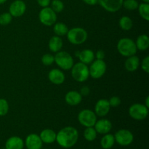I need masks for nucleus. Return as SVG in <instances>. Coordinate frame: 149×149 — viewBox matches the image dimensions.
I'll return each mask as SVG.
<instances>
[{
  "mask_svg": "<svg viewBox=\"0 0 149 149\" xmlns=\"http://www.w3.org/2000/svg\"><path fill=\"white\" fill-rule=\"evenodd\" d=\"M79 139L78 130L71 126L62 128L56 134V141L58 145L63 148H70L74 146Z\"/></svg>",
  "mask_w": 149,
  "mask_h": 149,
  "instance_id": "nucleus-1",
  "label": "nucleus"
},
{
  "mask_svg": "<svg viewBox=\"0 0 149 149\" xmlns=\"http://www.w3.org/2000/svg\"><path fill=\"white\" fill-rule=\"evenodd\" d=\"M117 50L120 55L124 57H130L134 55L137 52L135 42L130 38H122L117 43Z\"/></svg>",
  "mask_w": 149,
  "mask_h": 149,
  "instance_id": "nucleus-2",
  "label": "nucleus"
},
{
  "mask_svg": "<svg viewBox=\"0 0 149 149\" xmlns=\"http://www.w3.org/2000/svg\"><path fill=\"white\" fill-rule=\"evenodd\" d=\"M66 36L70 43L74 45H79L85 42L88 34L87 31L83 28L75 27L68 29Z\"/></svg>",
  "mask_w": 149,
  "mask_h": 149,
  "instance_id": "nucleus-3",
  "label": "nucleus"
},
{
  "mask_svg": "<svg viewBox=\"0 0 149 149\" xmlns=\"http://www.w3.org/2000/svg\"><path fill=\"white\" fill-rule=\"evenodd\" d=\"M71 70V77L78 82H84L90 77L88 66L81 62L74 64Z\"/></svg>",
  "mask_w": 149,
  "mask_h": 149,
  "instance_id": "nucleus-4",
  "label": "nucleus"
},
{
  "mask_svg": "<svg viewBox=\"0 0 149 149\" xmlns=\"http://www.w3.org/2000/svg\"><path fill=\"white\" fill-rule=\"evenodd\" d=\"M55 63L61 69L68 71L71 70L74 65V58L65 51H59L55 55Z\"/></svg>",
  "mask_w": 149,
  "mask_h": 149,
  "instance_id": "nucleus-5",
  "label": "nucleus"
},
{
  "mask_svg": "<svg viewBox=\"0 0 149 149\" xmlns=\"http://www.w3.org/2000/svg\"><path fill=\"white\" fill-rule=\"evenodd\" d=\"M129 115L137 121L144 120L148 115V108L142 103H134L130 107Z\"/></svg>",
  "mask_w": 149,
  "mask_h": 149,
  "instance_id": "nucleus-6",
  "label": "nucleus"
},
{
  "mask_svg": "<svg viewBox=\"0 0 149 149\" xmlns=\"http://www.w3.org/2000/svg\"><path fill=\"white\" fill-rule=\"evenodd\" d=\"M106 68L107 65L103 60L96 59L91 63V65L89 68L90 77L95 79L101 78L106 73Z\"/></svg>",
  "mask_w": 149,
  "mask_h": 149,
  "instance_id": "nucleus-7",
  "label": "nucleus"
},
{
  "mask_svg": "<svg viewBox=\"0 0 149 149\" xmlns=\"http://www.w3.org/2000/svg\"><path fill=\"white\" fill-rule=\"evenodd\" d=\"M78 121L82 126L85 127H94L97 121V115L90 109H84L78 114Z\"/></svg>",
  "mask_w": 149,
  "mask_h": 149,
  "instance_id": "nucleus-8",
  "label": "nucleus"
},
{
  "mask_svg": "<svg viewBox=\"0 0 149 149\" xmlns=\"http://www.w3.org/2000/svg\"><path fill=\"white\" fill-rule=\"evenodd\" d=\"M39 19L43 25L50 26L56 23L57 15L51 7H43L39 13Z\"/></svg>",
  "mask_w": 149,
  "mask_h": 149,
  "instance_id": "nucleus-9",
  "label": "nucleus"
},
{
  "mask_svg": "<svg viewBox=\"0 0 149 149\" xmlns=\"http://www.w3.org/2000/svg\"><path fill=\"white\" fill-rule=\"evenodd\" d=\"M115 142L122 146H130L134 141V135L131 131L122 129L118 130L114 135Z\"/></svg>",
  "mask_w": 149,
  "mask_h": 149,
  "instance_id": "nucleus-10",
  "label": "nucleus"
},
{
  "mask_svg": "<svg viewBox=\"0 0 149 149\" xmlns=\"http://www.w3.org/2000/svg\"><path fill=\"white\" fill-rule=\"evenodd\" d=\"M26 10V4L23 0H15L10 4L9 13L13 17H20L24 15Z\"/></svg>",
  "mask_w": 149,
  "mask_h": 149,
  "instance_id": "nucleus-11",
  "label": "nucleus"
},
{
  "mask_svg": "<svg viewBox=\"0 0 149 149\" xmlns=\"http://www.w3.org/2000/svg\"><path fill=\"white\" fill-rule=\"evenodd\" d=\"M124 0H97L100 5L109 13H116L122 7Z\"/></svg>",
  "mask_w": 149,
  "mask_h": 149,
  "instance_id": "nucleus-12",
  "label": "nucleus"
},
{
  "mask_svg": "<svg viewBox=\"0 0 149 149\" xmlns=\"http://www.w3.org/2000/svg\"><path fill=\"white\" fill-rule=\"evenodd\" d=\"M24 145L27 149H42L43 143L39 135L31 133L26 137Z\"/></svg>",
  "mask_w": 149,
  "mask_h": 149,
  "instance_id": "nucleus-13",
  "label": "nucleus"
},
{
  "mask_svg": "<svg viewBox=\"0 0 149 149\" xmlns=\"http://www.w3.org/2000/svg\"><path fill=\"white\" fill-rule=\"evenodd\" d=\"M111 106L109 100L106 99H100L95 106V113L97 116L103 117L106 116L110 111Z\"/></svg>",
  "mask_w": 149,
  "mask_h": 149,
  "instance_id": "nucleus-14",
  "label": "nucleus"
},
{
  "mask_svg": "<svg viewBox=\"0 0 149 149\" xmlns=\"http://www.w3.org/2000/svg\"><path fill=\"white\" fill-rule=\"evenodd\" d=\"M94 128L97 133L100 135H105L110 132L112 129V123L110 120L106 119H101L96 121L94 125Z\"/></svg>",
  "mask_w": 149,
  "mask_h": 149,
  "instance_id": "nucleus-15",
  "label": "nucleus"
},
{
  "mask_svg": "<svg viewBox=\"0 0 149 149\" xmlns=\"http://www.w3.org/2000/svg\"><path fill=\"white\" fill-rule=\"evenodd\" d=\"M48 79L52 84L60 85L64 82L65 77L64 73L61 70L58 69V68H53L48 74Z\"/></svg>",
  "mask_w": 149,
  "mask_h": 149,
  "instance_id": "nucleus-16",
  "label": "nucleus"
},
{
  "mask_svg": "<svg viewBox=\"0 0 149 149\" xmlns=\"http://www.w3.org/2000/svg\"><path fill=\"white\" fill-rule=\"evenodd\" d=\"M76 56L79 59L80 62L88 65L91 64V63L95 59V53L92 49H85L82 51H77L75 53Z\"/></svg>",
  "mask_w": 149,
  "mask_h": 149,
  "instance_id": "nucleus-17",
  "label": "nucleus"
},
{
  "mask_svg": "<svg viewBox=\"0 0 149 149\" xmlns=\"http://www.w3.org/2000/svg\"><path fill=\"white\" fill-rule=\"evenodd\" d=\"M82 100V96L79 92L76 90H71L68 92L65 95V101L68 105L75 106L79 104Z\"/></svg>",
  "mask_w": 149,
  "mask_h": 149,
  "instance_id": "nucleus-18",
  "label": "nucleus"
},
{
  "mask_svg": "<svg viewBox=\"0 0 149 149\" xmlns=\"http://www.w3.org/2000/svg\"><path fill=\"white\" fill-rule=\"evenodd\" d=\"M24 141L18 136H12L5 143V149H23Z\"/></svg>",
  "mask_w": 149,
  "mask_h": 149,
  "instance_id": "nucleus-19",
  "label": "nucleus"
},
{
  "mask_svg": "<svg viewBox=\"0 0 149 149\" xmlns=\"http://www.w3.org/2000/svg\"><path fill=\"white\" fill-rule=\"evenodd\" d=\"M56 132L51 129H45L43 130L42 132H40V137L41 140H42V143H45L47 144H51L53 143L56 141Z\"/></svg>",
  "mask_w": 149,
  "mask_h": 149,
  "instance_id": "nucleus-20",
  "label": "nucleus"
},
{
  "mask_svg": "<svg viewBox=\"0 0 149 149\" xmlns=\"http://www.w3.org/2000/svg\"><path fill=\"white\" fill-rule=\"evenodd\" d=\"M140 59L138 56L135 55H132V56L127 57V60L125 62V68L127 71L130 72H133L135 71L139 67Z\"/></svg>",
  "mask_w": 149,
  "mask_h": 149,
  "instance_id": "nucleus-21",
  "label": "nucleus"
},
{
  "mask_svg": "<svg viewBox=\"0 0 149 149\" xmlns=\"http://www.w3.org/2000/svg\"><path fill=\"white\" fill-rule=\"evenodd\" d=\"M63 45V42L62 39L58 36H54L50 38L49 40V43H48V47L50 51L52 52H58L61 50Z\"/></svg>",
  "mask_w": 149,
  "mask_h": 149,
  "instance_id": "nucleus-22",
  "label": "nucleus"
},
{
  "mask_svg": "<svg viewBox=\"0 0 149 149\" xmlns=\"http://www.w3.org/2000/svg\"><path fill=\"white\" fill-rule=\"evenodd\" d=\"M137 49L141 51H146L149 47V37L146 34H141L137 38L135 42Z\"/></svg>",
  "mask_w": 149,
  "mask_h": 149,
  "instance_id": "nucleus-23",
  "label": "nucleus"
},
{
  "mask_svg": "<svg viewBox=\"0 0 149 149\" xmlns=\"http://www.w3.org/2000/svg\"><path fill=\"white\" fill-rule=\"evenodd\" d=\"M115 143L114 135L112 134H105L100 140V146L103 149H111Z\"/></svg>",
  "mask_w": 149,
  "mask_h": 149,
  "instance_id": "nucleus-24",
  "label": "nucleus"
},
{
  "mask_svg": "<svg viewBox=\"0 0 149 149\" xmlns=\"http://www.w3.org/2000/svg\"><path fill=\"white\" fill-rule=\"evenodd\" d=\"M68 26L63 23H55L53 26V31L56 36H63L68 33Z\"/></svg>",
  "mask_w": 149,
  "mask_h": 149,
  "instance_id": "nucleus-25",
  "label": "nucleus"
},
{
  "mask_svg": "<svg viewBox=\"0 0 149 149\" xmlns=\"http://www.w3.org/2000/svg\"><path fill=\"white\" fill-rule=\"evenodd\" d=\"M119 25L121 29L124 31H130L133 26L132 20L128 16H122L119 21Z\"/></svg>",
  "mask_w": 149,
  "mask_h": 149,
  "instance_id": "nucleus-26",
  "label": "nucleus"
},
{
  "mask_svg": "<svg viewBox=\"0 0 149 149\" xmlns=\"http://www.w3.org/2000/svg\"><path fill=\"white\" fill-rule=\"evenodd\" d=\"M97 132L95 130L94 127H86L84 131V138L86 141L89 142L94 141L97 138Z\"/></svg>",
  "mask_w": 149,
  "mask_h": 149,
  "instance_id": "nucleus-27",
  "label": "nucleus"
},
{
  "mask_svg": "<svg viewBox=\"0 0 149 149\" xmlns=\"http://www.w3.org/2000/svg\"><path fill=\"white\" fill-rule=\"evenodd\" d=\"M138 12L142 18L146 20H149V4L143 2L138 5Z\"/></svg>",
  "mask_w": 149,
  "mask_h": 149,
  "instance_id": "nucleus-28",
  "label": "nucleus"
},
{
  "mask_svg": "<svg viewBox=\"0 0 149 149\" xmlns=\"http://www.w3.org/2000/svg\"><path fill=\"white\" fill-rule=\"evenodd\" d=\"M139 3L137 0H124L122 3V7L130 11H133L138 9Z\"/></svg>",
  "mask_w": 149,
  "mask_h": 149,
  "instance_id": "nucleus-29",
  "label": "nucleus"
},
{
  "mask_svg": "<svg viewBox=\"0 0 149 149\" xmlns=\"http://www.w3.org/2000/svg\"><path fill=\"white\" fill-rule=\"evenodd\" d=\"M50 4L51 9L55 13H61L64 10V4L61 0H52Z\"/></svg>",
  "mask_w": 149,
  "mask_h": 149,
  "instance_id": "nucleus-30",
  "label": "nucleus"
},
{
  "mask_svg": "<svg viewBox=\"0 0 149 149\" xmlns=\"http://www.w3.org/2000/svg\"><path fill=\"white\" fill-rule=\"evenodd\" d=\"M9 103L7 100L0 98V116H4L9 112Z\"/></svg>",
  "mask_w": 149,
  "mask_h": 149,
  "instance_id": "nucleus-31",
  "label": "nucleus"
},
{
  "mask_svg": "<svg viewBox=\"0 0 149 149\" xmlns=\"http://www.w3.org/2000/svg\"><path fill=\"white\" fill-rule=\"evenodd\" d=\"M13 20V16L10 13H4L0 15V25L7 26L10 24Z\"/></svg>",
  "mask_w": 149,
  "mask_h": 149,
  "instance_id": "nucleus-32",
  "label": "nucleus"
},
{
  "mask_svg": "<svg viewBox=\"0 0 149 149\" xmlns=\"http://www.w3.org/2000/svg\"><path fill=\"white\" fill-rule=\"evenodd\" d=\"M41 61H42L43 65L48 66V65H51L52 64H53V63H55V57L51 54L47 53L42 55Z\"/></svg>",
  "mask_w": 149,
  "mask_h": 149,
  "instance_id": "nucleus-33",
  "label": "nucleus"
},
{
  "mask_svg": "<svg viewBox=\"0 0 149 149\" xmlns=\"http://www.w3.org/2000/svg\"><path fill=\"white\" fill-rule=\"evenodd\" d=\"M141 65V68L143 71H145L146 73H149V56H146L143 59L142 62L140 63Z\"/></svg>",
  "mask_w": 149,
  "mask_h": 149,
  "instance_id": "nucleus-34",
  "label": "nucleus"
},
{
  "mask_svg": "<svg viewBox=\"0 0 149 149\" xmlns=\"http://www.w3.org/2000/svg\"><path fill=\"white\" fill-rule=\"evenodd\" d=\"M111 107H117L121 104V100L118 96H113L109 100Z\"/></svg>",
  "mask_w": 149,
  "mask_h": 149,
  "instance_id": "nucleus-35",
  "label": "nucleus"
},
{
  "mask_svg": "<svg viewBox=\"0 0 149 149\" xmlns=\"http://www.w3.org/2000/svg\"><path fill=\"white\" fill-rule=\"evenodd\" d=\"M37 1L38 4H39L40 7H49V5L51 3V0H36Z\"/></svg>",
  "mask_w": 149,
  "mask_h": 149,
  "instance_id": "nucleus-36",
  "label": "nucleus"
},
{
  "mask_svg": "<svg viewBox=\"0 0 149 149\" xmlns=\"http://www.w3.org/2000/svg\"><path fill=\"white\" fill-rule=\"evenodd\" d=\"M90 90L87 86H84L80 90V94H81V96H87L89 94H90Z\"/></svg>",
  "mask_w": 149,
  "mask_h": 149,
  "instance_id": "nucleus-37",
  "label": "nucleus"
},
{
  "mask_svg": "<svg viewBox=\"0 0 149 149\" xmlns=\"http://www.w3.org/2000/svg\"><path fill=\"white\" fill-rule=\"evenodd\" d=\"M95 58H97V60H103L105 58V52L104 51L102 50V49H99L98 51H97L96 54L95 55Z\"/></svg>",
  "mask_w": 149,
  "mask_h": 149,
  "instance_id": "nucleus-38",
  "label": "nucleus"
},
{
  "mask_svg": "<svg viewBox=\"0 0 149 149\" xmlns=\"http://www.w3.org/2000/svg\"><path fill=\"white\" fill-rule=\"evenodd\" d=\"M85 4H88V5H95L97 3V0H82Z\"/></svg>",
  "mask_w": 149,
  "mask_h": 149,
  "instance_id": "nucleus-39",
  "label": "nucleus"
},
{
  "mask_svg": "<svg viewBox=\"0 0 149 149\" xmlns=\"http://www.w3.org/2000/svg\"><path fill=\"white\" fill-rule=\"evenodd\" d=\"M144 105H145L147 108H149V96H147L146 97V103Z\"/></svg>",
  "mask_w": 149,
  "mask_h": 149,
  "instance_id": "nucleus-40",
  "label": "nucleus"
},
{
  "mask_svg": "<svg viewBox=\"0 0 149 149\" xmlns=\"http://www.w3.org/2000/svg\"><path fill=\"white\" fill-rule=\"evenodd\" d=\"M7 0H0V4H2L4 3H5Z\"/></svg>",
  "mask_w": 149,
  "mask_h": 149,
  "instance_id": "nucleus-41",
  "label": "nucleus"
},
{
  "mask_svg": "<svg viewBox=\"0 0 149 149\" xmlns=\"http://www.w3.org/2000/svg\"><path fill=\"white\" fill-rule=\"evenodd\" d=\"M143 1V2H145V3H148L149 2V0H142Z\"/></svg>",
  "mask_w": 149,
  "mask_h": 149,
  "instance_id": "nucleus-42",
  "label": "nucleus"
}]
</instances>
